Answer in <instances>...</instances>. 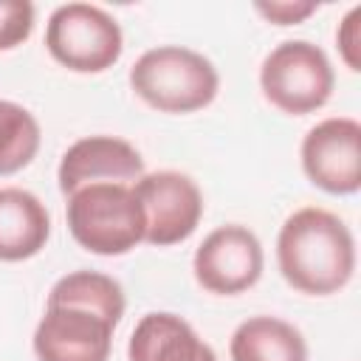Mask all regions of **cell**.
Wrapping results in <instances>:
<instances>
[{
	"instance_id": "obj_18",
	"label": "cell",
	"mask_w": 361,
	"mask_h": 361,
	"mask_svg": "<svg viewBox=\"0 0 361 361\" xmlns=\"http://www.w3.org/2000/svg\"><path fill=\"white\" fill-rule=\"evenodd\" d=\"M197 361H217V355H214V350H212V347H209V344H206V347H203V353H200V358H197Z\"/></svg>"
},
{
	"instance_id": "obj_6",
	"label": "cell",
	"mask_w": 361,
	"mask_h": 361,
	"mask_svg": "<svg viewBox=\"0 0 361 361\" xmlns=\"http://www.w3.org/2000/svg\"><path fill=\"white\" fill-rule=\"evenodd\" d=\"M45 48L68 71L102 73L118 62L124 37L104 8L90 3H65L48 17Z\"/></svg>"
},
{
	"instance_id": "obj_14",
	"label": "cell",
	"mask_w": 361,
	"mask_h": 361,
	"mask_svg": "<svg viewBox=\"0 0 361 361\" xmlns=\"http://www.w3.org/2000/svg\"><path fill=\"white\" fill-rule=\"evenodd\" d=\"M39 121L17 102L0 99V178L25 169L39 152Z\"/></svg>"
},
{
	"instance_id": "obj_16",
	"label": "cell",
	"mask_w": 361,
	"mask_h": 361,
	"mask_svg": "<svg viewBox=\"0 0 361 361\" xmlns=\"http://www.w3.org/2000/svg\"><path fill=\"white\" fill-rule=\"evenodd\" d=\"M358 23H361V6H353L336 31L341 59L350 71H361V25Z\"/></svg>"
},
{
	"instance_id": "obj_8",
	"label": "cell",
	"mask_w": 361,
	"mask_h": 361,
	"mask_svg": "<svg viewBox=\"0 0 361 361\" xmlns=\"http://www.w3.org/2000/svg\"><path fill=\"white\" fill-rule=\"evenodd\" d=\"M262 243L251 228L237 223L209 231L192 259L197 285L217 296H237L254 288L262 276Z\"/></svg>"
},
{
	"instance_id": "obj_3",
	"label": "cell",
	"mask_w": 361,
	"mask_h": 361,
	"mask_svg": "<svg viewBox=\"0 0 361 361\" xmlns=\"http://www.w3.org/2000/svg\"><path fill=\"white\" fill-rule=\"evenodd\" d=\"M130 87L158 113H195L214 102L220 76L203 54L183 45H158L135 59Z\"/></svg>"
},
{
	"instance_id": "obj_7",
	"label": "cell",
	"mask_w": 361,
	"mask_h": 361,
	"mask_svg": "<svg viewBox=\"0 0 361 361\" xmlns=\"http://www.w3.org/2000/svg\"><path fill=\"white\" fill-rule=\"evenodd\" d=\"M133 192L144 212V243L166 248L195 234L203 217V195L189 175L175 169L144 172Z\"/></svg>"
},
{
	"instance_id": "obj_10",
	"label": "cell",
	"mask_w": 361,
	"mask_h": 361,
	"mask_svg": "<svg viewBox=\"0 0 361 361\" xmlns=\"http://www.w3.org/2000/svg\"><path fill=\"white\" fill-rule=\"evenodd\" d=\"M144 175L141 152L116 135H87L71 144L59 161V192L68 197L82 186L121 183L133 186Z\"/></svg>"
},
{
	"instance_id": "obj_9",
	"label": "cell",
	"mask_w": 361,
	"mask_h": 361,
	"mask_svg": "<svg viewBox=\"0 0 361 361\" xmlns=\"http://www.w3.org/2000/svg\"><path fill=\"white\" fill-rule=\"evenodd\" d=\"M307 180L330 195H355L361 186V124L333 116L307 130L302 141Z\"/></svg>"
},
{
	"instance_id": "obj_12",
	"label": "cell",
	"mask_w": 361,
	"mask_h": 361,
	"mask_svg": "<svg viewBox=\"0 0 361 361\" xmlns=\"http://www.w3.org/2000/svg\"><path fill=\"white\" fill-rule=\"evenodd\" d=\"M203 341L195 327L178 313H147L130 333L127 358L130 361H197Z\"/></svg>"
},
{
	"instance_id": "obj_2",
	"label": "cell",
	"mask_w": 361,
	"mask_h": 361,
	"mask_svg": "<svg viewBox=\"0 0 361 361\" xmlns=\"http://www.w3.org/2000/svg\"><path fill=\"white\" fill-rule=\"evenodd\" d=\"M276 262L285 282L307 296L338 293L355 271V240L347 223L319 206L293 212L276 237Z\"/></svg>"
},
{
	"instance_id": "obj_4",
	"label": "cell",
	"mask_w": 361,
	"mask_h": 361,
	"mask_svg": "<svg viewBox=\"0 0 361 361\" xmlns=\"http://www.w3.org/2000/svg\"><path fill=\"white\" fill-rule=\"evenodd\" d=\"M65 220L73 240L99 257H121L144 243V212L133 186H82L68 195Z\"/></svg>"
},
{
	"instance_id": "obj_1",
	"label": "cell",
	"mask_w": 361,
	"mask_h": 361,
	"mask_svg": "<svg viewBox=\"0 0 361 361\" xmlns=\"http://www.w3.org/2000/svg\"><path fill=\"white\" fill-rule=\"evenodd\" d=\"M124 316L121 285L99 271H73L54 282L34 330L39 361H107Z\"/></svg>"
},
{
	"instance_id": "obj_15",
	"label": "cell",
	"mask_w": 361,
	"mask_h": 361,
	"mask_svg": "<svg viewBox=\"0 0 361 361\" xmlns=\"http://www.w3.org/2000/svg\"><path fill=\"white\" fill-rule=\"evenodd\" d=\"M34 28V6L28 0H0V51L25 42Z\"/></svg>"
},
{
	"instance_id": "obj_5",
	"label": "cell",
	"mask_w": 361,
	"mask_h": 361,
	"mask_svg": "<svg viewBox=\"0 0 361 361\" xmlns=\"http://www.w3.org/2000/svg\"><path fill=\"white\" fill-rule=\"evenodd\" d=\"M336 73L327 54L307 39L279 42L259 68L262 96L288 116H307L333 96Z\"/></svg>"
},
{
	"instance_id": "obj_11",
	"label": "cell",
	"mask_w": 361,
	"mask_h": 361,
	"mask_svg": "<svg viewBox=\"0 0 361 361\" xmlns=\"http://www.w3.org/2000/svg\"><path fill=\"white\" fill-rule=\"evenodd\" d=\"M51 237L45 203L20 186L0 189V262H23L37 257Z\"/></svg>"
},
{
	"instance_id": "obj_17",
	"label": "cell",
	"mask_w": 361,
	"mask_h": 361,
	"mask_svg": "<svg viewBox=\"0 0 361 361\" xmlns=\"http://www.w3.org/2000/svg\"><path fill=\"white\" fill-rule=\"evenodd\" d=\"M265 20H271V23H276V25H296V23H302L305 17H310L319 6L316 3H310V0H274V3H257L254 6Z\"/></svg>"
},
{
	"instance_id": "obj_13",
	"label": "cell",
	"mask_w": 361,
	"mask_h": 361,
	"mask_svg": "<svg viewBox=\"0 0 361 361\" xmlns=\"http://www.w3.org/2000/svg\"><path fill=\"white\" fill-rule=\"evenodd\" d=\"M228 353L231 361H307L305 336L276 316L245 319L231 333Z\"/></svg>"
}]
</instances>
